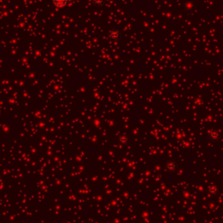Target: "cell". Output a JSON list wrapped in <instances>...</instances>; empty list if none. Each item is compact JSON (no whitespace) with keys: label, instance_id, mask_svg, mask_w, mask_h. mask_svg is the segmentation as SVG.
<instances>
[{"label":"cell","instance_id":"8","mask_svg":"<svg viewBox=\"0 0 223 223\" xmlns=\"http://www.w3.org/2000/svg\"><path fill=\"white\" fill-rule=\"evenodd\" d=\"M8 1H9V0H8Z\"/></svg>","mask_w":223,"mask_h":223},{"label":"cell","instance_id":"1","mask_svg":"<svg viewBox=\"0 0 223 223\" xmlns=\"http://www.w3.org/2000/svg\"><path fill=\"white\" fill-rule=\"evenodd\" d=\"M107 37L109 38V40H111L112 42H118L120 37H121V33L120 31L118 29H112L108 32L107 33Z\"/></svg>","mask_w":223,"mask_h":223},{"label":"cell","instance_id":"2","mask_svg":"<svg viewBox=\"0 0 223 223\" xmlns=\"http://www.w3.org/2000/svg\"><path fill=\"white\" fill-rule=\"evenodd\" d=\"M72 0H52V4L57 8H63L66 5H68Z\"/></svg>","mask_w":223,"mask_h":223},{"label":"cell","instance_id":"6","mask_svg":"<svg viewBox=\"0 0 223 223\" xmlns=\"http://www.w3.org/2000/svg\"><path fill=\"white\" fill-rule=\"evenodd\" d=\"M119 143H120L121 145H126V144L129 142V138H128V136H127V135H126V134H122V135H120V136H119Z\"/></svg>","mask_w":223,"mask_h":223},{"label":"cell","instance_id":"5","mask_svg":"<svg viewBox=\"0 0 223 223\" xmlns=\"http://www.w3.org/2000/svg\"><path fill=\"white\" fill-rule=\"evenodd\" d=\"M184 9L188 11H192L195 9V4L193 1H186L184 4Z\"/></svg>","mask_w":223,"mask_h":223},{"label":"cell","instance_id":"3","mask_svg":"<svg viewBox=\"0 0 223 223\" xmlns=\"http://www.w3.org/2000/svg\"><path fill=\"white\" fill-rule=\"evenodd\" d=\"M208 136L212 141H216L221 138V132L219 130H212L210 131Z\"/></svg>","mask_w":223,"mask_h":223},{"label":"cell","instance_id":"7","mask_svg":"<svg viewBox=\"0 0 223 223\" xmlns=\"http://www.w3.org/2000/svg\"><path fill=\"white\" fill-rule=\"evenodd\" d=\"M92 4L94 6H97V7H101L104 3H105V0H92Z\"/></svg>","mask_w":223,"mask_h":223},{"label":"cell","instance_id":"4","mask_svg":"<svg viewBox=\"0 0 223 223\" xmlns=\"http://www.w3.org/2000/svg\"><path fill=\"white\" fill-rule=\"evenodd\" d=\"M166 168H167V171H169V172H174V171H175L176 170V168H177V163L176 162H174V161H168L167 163V165H166Z\"/></svg>","mask_w":223,"mask_h":223}]
</instances>
